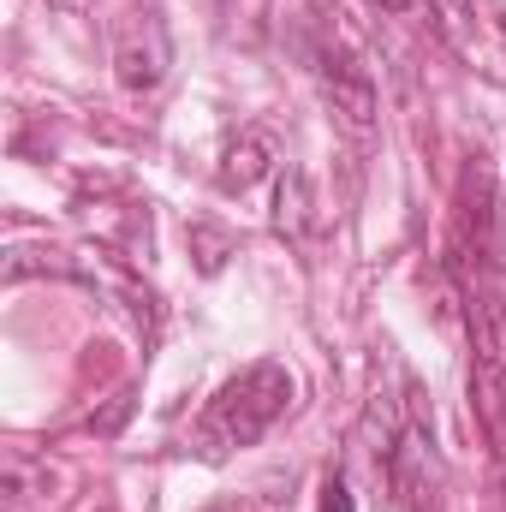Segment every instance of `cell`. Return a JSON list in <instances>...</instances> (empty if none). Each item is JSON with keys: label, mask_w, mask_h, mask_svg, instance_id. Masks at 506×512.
<instances>
[{"label": "cell", "mask_w": 506, "mask_h": 512, "mask_svg": "<svg viewBox=\"0 0 506 512\" xmlns=\"http://www.w3.org/2000/svg\"><path fill=\"white\" fill-rule=\"evenodd\" d=\"M292 405V376L280 364H251L221 387L203 417H197V453L203 459H227L239 447H256Z\"/></svg>", "instance_id": "cell-1"}, {"label": "cell", "mask_w": 506, "mask_h": 512, "mask_svg": "<svg viewBox=\"0 0 506 512\" xmlns=\"http://www.w3.org/2000/svg\"><path fill=\"white\" fill-rule=\"evenodd\" d=\"M310 60H316L322 96H328V108L340 114V126L352 131V137H370V131H376V78H370L364 54H358L346 36H322V42L310 48Z\"/></svg>", "instance_id": "cell-2"}, {"label": "cell", "mask_w": 506, "mask_h": 512, "mask_svg": "<svg viewBox=\"0 0 506 512\" xmlns=\"http://www.w3.org/2000/svg\"><path fill=\"white\" fill-rule=\"evenodd\" d=\"M167 66H173V42H167L161 12H131L114 36V78L131 96H149L167 78Z\"/></svg>", "instance_id": "cell-3"}, {"label": "cell", "mask_w": 506, "mask_h": 512, "mask_svg": "<svg viewBox=\"0 0 506 512\" xmlns=\"http://www.w3.org/2000/svg\"><path fill=\"white\" fill-rule=\"evenodd\" d=\"M387 477H393V489L405 495V507H411V512H429V507H435V489H441V459H435V441L423 435V423H411V429H399V435H393Z\"/></svg>", "instance_id": "cell-4"}, {"label": "cell", "mask_w": 506, "mask_h": 512, "mask_svg": "<svg viewBox=\"0 0 506 512\" xmlns=\"http://www.w3.org/2000/svg\"><path fill=\"white\" fill-rule=\"evenodd\" d=\"M310 227H316V197H310V173L304 167H286L280 191H274V233L286 245H310Z\"/></svg>", "instance_id": "cell-5"}, {"label": "cell", "mask_w": 506, "mask_h": 512, "mask_svg": "<svg viewBox=\"0 0 506 512\" xmlns=\"http://www.w3.org/2000/svg\"><path fill=\"white\" fill-rule=\"evenodd\" d=\"M268 167H274V137H268V131H245L239 143H227L215 179H221V191H239V197H245Z\"/></svg>", "instance_id": "cell-6"}, {"label": "cell", "mask_w": 506, "mask_h": 512, "mask_svg": "<svg viewBox=\"0 0 506 512\" xmlns=\"http://www.w3.org/2000/svg\"><path fill=\"white\" fill-rule=\"evenodd\" d=\"M381 18H417V24H435V0H370Z\"/></svg>", "instance_id": "cell-7"}, {"label": "cell", "mask_w": 506, "mask_h": 512, "mask_svg": "<svg viewBox=\"0 0 506 512\" xmlns=\"http://www.w3.org/2000/svg\"><path fill=\"white\" fill-rule=\"evenodd\" d=\"M322 512H352V489H346V477H340V471L322 483Z\"/></svg>", "instance_id": "cell-8"}, {"label": "cell", "mask_w": 506, "mask_h": 512, "mask_svg": "<svg viewBox=\"0 0 506 512\" xmlns=\"http://www.w3.org/2000/svg\"><path fill=\"white\" fill-rule=\"evenodd\" d=\"M197 239H203V268L215 274V268H221V251H227V233H215V227H197Z\"/></svg>", "instance_id": "cell-9"}, {"label": "cell", "mask_w": 506, "mask_h": 512, "mask_svg": "<svg viewBox=\"0 0 506 512\" xmlns=\"http://www.w3.org/2000/svg\"><path fill=\"white\" fill-rule=\"evenodd\" d=\"M495 256L506 262V191H501V203H495Z\"/></svg>", "instance_id": "cell-10"}]
</instances>
